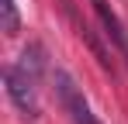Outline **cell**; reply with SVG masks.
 Returning a JSON list of instances; mask_svg holds the SVG:
<instances>
[{"label": "cell", "mask_w": 128, "mask_h": 124, "mask_svg": "<svg viewBox=\"0 0 128 124\" xmlns=\"http://www.w3.org/2000/svg\"><path fill=\"white\" fill-rule=\"evenodd\" d=\"M90 7H94V14H97L100 24H104V35L114 41V48L128 59V31H125V24H121V17L107 7V0H90Z\"/></svg>", "instance_id": "277c9868"}, {"label": "cell", "mask_w": 128, "mask_h": 124, "mask_svg": "<svg viewBox=\"0 0 128 124\" xmlns=\"http://www.w3.org/2000/svg\"><path fill=\"white\" fill-rule=\"evenodd\" d=\"M18 65H21L28 76L38 79V76L45 72V52H42V45H28V48L21 52V62H18Z\"/></svg>", "instance_id": "5b68a950"}, {"label": "cell", "mask_w": 128, "mask_h": 124, "mask_svg": "<svg viewBox=\"0 0 128 124\" xmlns=\"http://www.w3.org/2000/svg\"><path fill=\"white\" fill-rule=\"evenodd\" d=\"M35 76H28L21 65H4V86H7V97L18 107L24 121H38L42 107H38V86H35Z\"/></svg>", "instance_id": "6da1fadb"}, {"label": "cell", "mask_w": 128, "mask_h": 124, "mask_svg": "<svg viewBox=\"0 0 128 124\" xmlns=\"http://www.w3.org/2000/svg\"><path fill=\"white\" fill-rule=\"evenodd\" d=\"M0 10H4V31H7V35H18V31H21L18 3H14V0H4V3H0Z\"/></svg>", "instance_id": "8992f818"}, {"label": "cell", "mask_w": 128, "mask_h": 124, "mask_svg": "<svg viewBox=\"0 0 128 124\" xmlns=\"http://www.w3.org/2000/svg\"><path fill=\"white\" fill-rule=\"evenodd\" d=\"M62 10H66V17H69V24H73V31H76V38L86 41V48L94 52V59L100 62V69H107V72L114 76V59H111V52L104 48V41L94 35V28H90V24H86L76 10H73V3H69V0H62Z\"/></svg>", "instance_id": "3957f363"}, {"label": "cell", "mask_w": 128, "mask_h": 124, "mask_svg": "<svg viewBox=\"0 0 128 124\" xmlns=\"http://www.w3.org/2000/svg\"><path fill=\"white\" fill-rule=\"evenodd\" d=\"M52 83H56V97H59V103H62V110L69 114L73 124H100L97 117H94L90 103L83 100V90L76 86V79H73L66 69H56Z\"/></svg>", "instance_id": "7a4b0ae2"}]
</instances>
